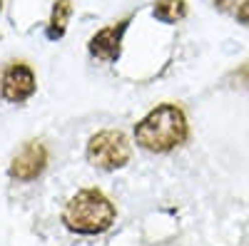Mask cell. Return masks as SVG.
I'll list each match as a JSON object with an SVG mask.
<instances>
[{"label":"cell","instance_id":"obj_7","mask_svg":"<svg viewBox=\"0 0 249 246\" xmlns=\"http://www.w3.org/2000/svg\"><path fill=\"white\" fill-rule=\"evenodd\" d=\"M70 15H72V0H55V5L50 10L48 28H45L48 40H60L62 35H65L68 23H70Z\"/></svg>","mask_w":249,"mask_h":246},{"label":"cell","instance_id":"obj_5","mask_svg":"<svg viewBox=\"0 0 249 246\" xmlns=\"http://www.w3.org/2000/svg\"><path fill=\"white\" fill-rule=\"evenodd\" d=\"M127 25H130V17H122L120 23H112L97 30L88 43V52L95 60H102V63H115L122 52V40H124V33H127Z\"/></svg>","mask_w":249,"mask_h":246},{"label":"cell","instance_id":"obj_6","mask_svg":"<svg viewBox=\"0 0 249 246\" xmlns=\"http://www.w3.org/2000/svg\"><path fill=\"white\" fill-rule=\"evenodd\" d=\"M35 90H37V82L30 65L13 63L5 67L3 80H0V95H3L5 102H25L28 97H33Z\"/></svg>","mask_w":249,"mask_h":246},{"label":"cell","instance_id":"obj_2","mask_svg":"<svg viewBox=\"0 0 249 246\" xmlns=\"http://www.w3.org/2000/svg\"><path fill=\"white\" fill-rule=\"evenodd\" d=\"M115 214V204L100 189H80L68 201L62 221L75 234H102L112 227Z\"/></svg>","mask_w":249,"mask_h":246},{"label":"cell","instance_id":"obj_12","mask_svg":"<svg viewBox=\"0 0 249 246\" xmlns=\"http://www.w3.org/2000/svg\"><path fill=\"white\" fill-rule=\"evenodd\" d=\"M0 8H3V0H0Z\"/></svg>","mask_w":249,"mask_h":246},{"label":"cell","instance_id":"obj_3","mask_svg":"<svg viewBox=\"0 0 249 246\" xmlns=\"http://www.w3.org/2000/svg\"><path fill=\"white\" fill-rule=\"evenodd\" d=\"M130 139L120 130H100L88 142V162L105 172L122 169L130 162Z\"/></svg>","mask_w":249,"mask_h":246},{"label":"cell","instance_id":"obj_9","mask_svg":"<svg viewBox=\"0 0 249 246\" xmlns=\"http://www.w3.org/2000/svg\"><path fill=\"white\" fill-rule=\"evenodd\" d=\"M237 20H239L244 28H249V0H242V3H239V8H237Z\"/></svg>","mask_w":249,"mask_h":246},{"label":"cell","instance_id":"obj_8","mask_svg":"<svg viewBox=\"0 0 249 246\" xmlns=\"http://www.w3.org/2000/svg\"><path fill=\"white\" fill-rule=\"evenodd\" d=\"M152 15L160 23H179L187 15V0H155Z\"/></svg>","mask_w":249,"mask_h":246},{"label":"cell","instance_id":"obj_4","mask_svg":"<svg viewBox=\"0 0 249 246\" xmlns=\"http://www.w3.org/2000/svg\"><path fill=\"white\" fill-rule=\"evenodd\" d=\"M48 167V149L40 139H28L23 147H20V152L13 157L10 162V169L8 174L18 181H33L37 179L40 174L45 172Z\"/></svg>","mask_w":249,"mask_h":246},{"label":"cell","instance_id":"obj_1","mask_svg":"<svg viewBox=\"0 0 249 246\" xmlns=\"http://www.w3.org/2000/svg\"><path fill=\"white\" fill-rule=\"evenodd\" d=\"M190 134V125H187V115L177 105H157L144 115L137 127H135V142L152 154H167L177 147H182Z\"/></svg>","mask_w":249,"mask_h":246},{"label":"cell","instance_id":"obj_10","mask_svg":"<svg viewBox=\"0 0 249 246\" xmlns=\"http://www.w3.org/2000/svg\"><path fill=\"white\" fill-rule=\"evenodd\" d=\"M234 80H237V85H242V87H247V90H249V63H247V65H242V67L234 72Z\"/></svg>","mask_w":249,"mask_h":246},{"label":"cell","instance_id":"obj_11","mask_svg":"<svg viewBox=\"0 0 249 246\" xmlns=\"http://www.w3.org/2000/svg\"><path fill=\"white\" fill-rule=\"evenodd\" d=\"M212 3H214V8H217V10H222V13H230V10H234L237 0H212Z\"/></svg>","mask_w":249,"mask_h":246}]
</instances>
